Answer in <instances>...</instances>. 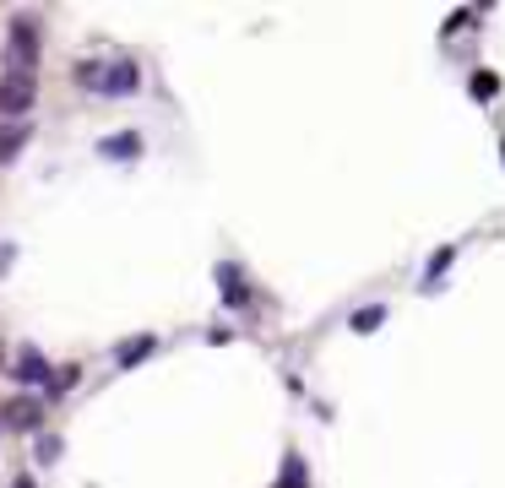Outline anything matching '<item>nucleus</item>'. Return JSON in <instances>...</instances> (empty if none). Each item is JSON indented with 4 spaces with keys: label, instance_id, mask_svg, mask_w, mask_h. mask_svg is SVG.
I'll return each mask as SVG.
<instances>
[{
    "label": "nucleus",
    "instance_id": "1",
    "mask_svg": "<svg viewBox=\"0 0 505 488\" xmlns=\"http://www.w3.org/2000/svg\"><path fill=\"white\" fill-rule=\"evenodd\" d=\"M76 81H82V87H92V92H120V98H125V92H136V81H141V76H136V65H131V60H120V65H82V71H76Z\"/></svg>",
    "mask_w": 505,
    "mask_h": 488
},
{
    "label": "nucleus",
    "instance_id": "2",
    "mask_svg": "<svg viewBox=\"0 0 505 488\" xmlns=\"http://www.w3.org/2000/svg\"><path fill=\"white\" fill-rule=\"evenodd\" d=\"M33 92H38V81H33V71H5V87H0V114H11V120H22V114L33 109Z\"/></svg>",
    "mask_w": 505,
    "mask_h": 488
},
{
    "label": "nucleus",
    "instance_id": "3",
    "mask_svg": "<svg viewBox=\"0 0 505 488\" xmlns=\"http://www.w3.org/2000/svg\"><path fill=\"white\" fill-rule=\"evenodd\" d=\"M0 418H5V429H38V402L33 397H16Z\"/></svg>",
    "mask_w": 505,
    "mask_h": 488
},
{
    "label": "nucleus",
    "instance_id": "4",
    "mask_svg": "<svg viewBox=\"0 0 505 488\" xmlns=\"http://www.w3.org/2000/svg\"><path fill=\"white\" fill-rule=\"evenodd\" d=\"M16 380H22V386H44V380H49V364H44V353H33V348H27V353L16 359Z\"/></svg>",
    "mask_w": 505,
    "mask_h": 488
},
{
    "label": "nucleus",
    "instance_id": "5",
    "mask_svg": "<svg viewBox=\"0 0 505 488\" xmlns=\"http://www.w3.org/2000/svg\"><path fill=\"white\" fill-rule=\"evenodd\" d=\"M98 152H103V158H136V152H141V136H109Z\"/></svg>",
    "mask_w": 505,
    "mask_h": 488
},
{
    "label": "nucleus",
    "instance_id": "6",
    "mask_svg": "<svg viewBox=\"0 0 505 488\" xmlns=\"http://www.w3.org/2000/svg\"><path fill=\"white\" fill-rule=\"evenodd\" d=\"M381 321H386V310H381V304H375V310H359V315H354V331H375Z\"/></svg>",
    "mask_w": 505,
    "mask_h": 488
},
{
    "label": "nucleus",
    "instance_id": "7",
    "mask_svg": "<svg viewBox=\"0 0 505 488\" xmlns=\"http://www.w3.org/2000/svg\"><path fill=\"white\" fill-rule=\"evenodd\" d=\"M152 348H158V337H141V342H131V348L120 353V364H136V359H147Z\"/></svg>",
    "mask_w": 505,
    "mask_h": 488
},
{
    "label": "nucleus",
    "instance_id": "8",
    "mask_svg": "<svg viewBox=\"0 0 505 488\" xmlns=\"http://www.w3.org/2000/svg\"><path fill=\"white\" fill-rule=\"evenodd\" d=\"M495 92H500V76H490V71L473 76V98H495Z\"/></svg>",
    "mask_w": 505,
    "mask_h": 488
},
{
    "label": "nucleus",
    "instance_id": "9",
    "mask_svg": "<svg viewBox=\"0 0 505 488\" xmlns=\"http://www.w3.org/2000/svg\"><path fill=\"white\" fill-rule=\"evenodd\" d=\"M283 488H305V467L288 456V467H283Z\"/></svg>",
    "mask_w": 505,
    "mask_h": 488
},
{
    "label": "nucleus",
    "instance_id": "10",
    "mask_svg": "<svg viewBox=\"0 0 505 488\" xmlns=\"http://www.w3.org/2000/svg\"><path fill=\"white\" fill-rule=\"evenodd\" d=\"M223 282H228V288H223V299H228V304H239L245 293H239V277H234V266H223Z\"/></svg>",
    "mask_w": 505,
    "mask_h": 488
},
{
    "label": "nucleus",
    "instance_id": "11",
    "mask_svg": "<svg viewBox=\"0 0 505 488\" xmlns=\"http://www.w3.org/2000/svg\"><path fill=\"white\" fill-rule=\"evenodd\" d=\"M54 375H60V380H49V391H65V386H76V375H82V369L71 364V369H54Z\"/></svg>",
    "mask_w": 505,
    "mask_h": 488
},
{
    "label": "nucleus",
    "instance_id": "12",
    "mask_svg": "<svg viewBox=\"0 0 505 488\" xmlns=\"http://www.w3.org/2000/svg\"><path fill=\"white\" fill-rule=\"evenodd\" d=\"M452 255H457V250H452V244H446V250H441V255H435V261H430V282H435V277H441V272H446V261H452Z\"/></svg>",
    "mask_w": 505,
    "mask_h": 488
},
{
    "label": "nucleus",
    "instance_id": "13",
    "mask_svg": "<svg viewBox=\"0 0 505 488\" xmlns=\"http://www.w3.org/2000/svg\"><path fill=\"white\" fill-rule=\"evenodd\" d=\"M16 488H33V483H27V478H16Z\"/></svg>",
    "mask_w": 505,
    "mask_h": 488
}]
</instances>
